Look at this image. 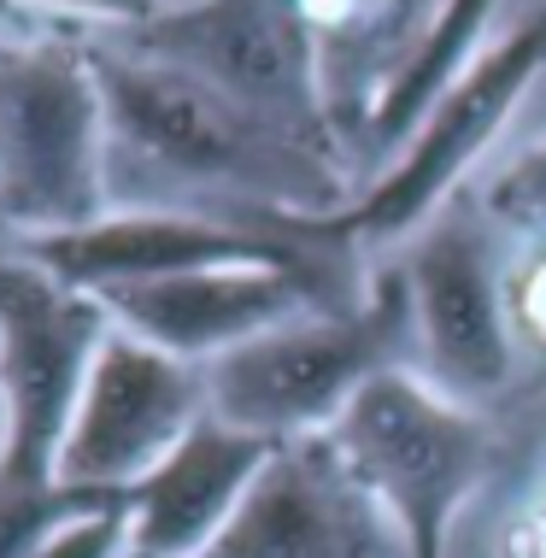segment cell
Returning <instances> with one entry per match:
<instances>
[{"instance_id": "obj_8", "label": "cell", "mask_w": 546, "mask_h": 558, "mask_svg": "<svg viewBox=\"0 0 546 558\" xmlns=\"http://www.w3.org/2000/svg\"><path fill=\"white\" fill-rule=\"evenodd\" d=\"M118 48L189 71L253 118H265L270 130L347 165L324 118V88H317L312 0H182V7H159L147 24L124 29ZM347 177H353V165H347Z\"/></svg>"}, {"instance_id": "obj_11", "label": "cell", "mask_w": 546, "mask_h": 558, "mask_svg": "<svg viewBox=\"0 0 546 558\" xmlns=\"http://www.w3.org/2000/svg\"><path fill=\"white\" fill-rule=\"evenodd\" d=\"M359 289H341L336 277H312V270L288 265H230V270H189V277H159L135 282V289L95 294L124 336L159 347L189 365L247 347L253 336L277 329L312 306H347Z\"/></svg>"}, {"instance_id": "obj_9", "label": "cell", "mask_w": 546, "mask_h": 558, "mask_svg": "<svg viewBox=\"0 0 546 558\" xmlns=\"http://www.w3.org/2000/svg\"><path fill=\"white\" fill-rule=\"evenodd\" d=\"M201 417V365L159 353L112 324L83 376L77 412L59 447V488L88 494V500H130V488H142Z\"/></svg>"}, {"instance_id": "obj_16", "label": "cell", "mask_w": 546, "mask_h": 558, "mask_svg": "<svg viewBox=\"0 0 546 558\" xmlns=\"http://www.w3.org/2000/svg\"><path fill=\"white\" fill-rule=\"evenodd\" d=\"M130 553V506H100V511H83L71 518L65 530H53L36 553L24 558H124Z\"/></svg>"}, {"instance_id": "obj_15", "label": "cell", "mask_w": 546, "mask_h": 558, "mask_svg": "<svg viewBox=\"0 0 546 558\" xmlns=\"http://www.w3.org/2000/svg\"><path fill=\"white\" fill-rule=\"evenodd\" d=\"M476 206L488 213L499 235H518L523 247L546 241V142L529 147L476 189Z\"/></svg>"}, {"instance_id": "obj_12", "label": "cell", "mask_w": 546, "mask_h": 558, "mask_svg": "<svg viewBox=\"0 0 546 558\" xmlns=\"http://www.w3.org/2000/svg\"><path fill=\"white\" fill-rule=\"evenodd\" d=\"M270 452L277 441H259V435L206 412L171 459L142 488H130V547L154 558H201L230 530L253 482L265 476Z\"/></svg>"}, {"instance_id": "obj_20", "label": "cell", "mask_w": 546, "mask_h": 558, "mask_svg": "<svg viewBox=\"0 0 546 558\" xmlns=\"http://www.w3.org/2000/svg\"><path fill=\"white\" fill-rule=\"evenodd\" d=\"M124 558H154V553H135V547H130V553H124Z\"/></svg>"}, {"instance_id": "obj_13", "label": "cell", "mask_w": 546, "mask_h": 558, "mask_svg": "<svg viewBox=\"0 0 546 558\" xmlns=\"http://www.w3.org/2000/svg\"><path fill=\"white\" fill-rule=\"evenodd\" d=\"M435 12H441V0H312L324 118L336 130L353 177H359L364 124H371L388 77L405 65L423 29L435 24Z\"/></svg>"}, {"instance_id": "obj_4", "label": "cell", "mask_w": 546, "mask_h": 558, "mask_svg": "<svg viewBox=\"0 0 546 558\" xmlns=\"http://www.w3.org/2000/svg\"><path fill=\"white\" fill-rule=\"evenodd\" d=\"M112 213V142L95 41H0V230L19 247Z\"/></svg>"}, {"instance_id": "obj_17", "label": "cell", "mask_w": 546, "mask_h": 558, "mask_svg": "<svg viewBox=\"0 0 546 558\" xmlns=\"http://www.w3.org/2000/svg\"><path fill=\"white\" fill-rule=\"evenodd\" d=\"M506 294H511V324H518L523 353L546 359V241H535V247L506 270Z\"/></svg>"}, {"instance_id": "obj_2", "label": "cell", "mask_w": 546, "mask_h": 558, "mask_svg": "<svg viewBox=\"0 0 546 558\" xmlns=\"http://www.w3.org/2000/svg\"><path fill=\"white\" fill-rule=\"evenodd\" d=\"M106 329L95 294L65 289L24 247H0V558H24L71 518L118 506L59 488V447Z\"/></svg>"}, {"instance_id": "obj_19", "label": "cell", "mask_w": 546, "mask_h": 558, "mask_svg": "<svg viewBox=\"0 0 546 558\" xmlns=\"http://www.w3.org/2000/svg\"><path fill=\"white\" fill-rule=\"evenodd\" d=\"M19 19H24V7H19V0H0V29H12Z\"/></svg>"}, {"instance_id": "obj_3", "label": "cell", "mask_w": 546, "mask_h": 558, "mask_svg": "<svg viewBox=\"0 0 546 558\" xmlns=\"http://www.w3.org/2000/svg\"><path fill=\"white\" fill-rule=\"evenodd\" d=\"M412 371V306L400 265L376 270L347 306H312L201 365L206 412L259 441L329 435L371 383Z\"/></svg>"}, {"instance_id": "obj_7", "label": "cell", "mask_w": 546, "mask_h": 558, "mask_svg": "<svg viewBox=\"0 0 546 558\" xmlns=\"http://www.w3.org/2000/svg\"><path fill=\"white\" fill-rule=\"evenodd\" d=\"M546 71V12L518 24L511 36H499L488 53L470 65V77L417 124V135L393 154L383 171L371 177L353 206L329 218H306L312 235H324L329 247H405L441 206L464 194L470 165L494 147V135L506 130V118L518 112V100L535 88Z\"/></svg>"}, {"instance_id": "obj_18", "label": "cell", "mask_w": 546, "mask_h": 558, "mask_svg": "<svg viewBox=\"0 0 546 558\" xmlns=\"http://www.w3.org/2000/svg\"><path fill=\"white\" fill-rule=\"evenodd\" d=\"M19 7H53V12H88V19H112V24H147L159 12V0H19Z\"/></svg>"}, {"instance_id": "obj_6", "label": "cell", "mask_w": 546, "mask_h": 558, "mask_svg": "<svg viewBox=\"0 0 546 558\" xmlns=\"http://www.w3.org/2000/svg\"><path fill=\"white\" fill-rule=\"evenodd\" d=\"M336 441L388 511L405 558H452V530L494 464L488 417L435 395L417 371H393L347 405Z\"/></svg>"}, {"instance_id": "obj_10", "label": "cell", "mask_w": 546, "mask_h": 558, "mask_svg": "<svg viewBox=\"0 0 546 558\" xmlns=\"http://www.w3.org/2000/svg\"><path fill=\"white\" fill-rule=\"evenodd\" d=\"M201 558H405L336 429L282 441L265 476Z\"/></svg>"}, {"instance_id": "obj_5", "label": "cell", "mask_w": 546, "mask_h": 558, "mask_svg": "<svg viewBox=\"0 0 546 558\" xmlns=\"http://www.w3.org/2000/svg\"><path fill=\"white\" fill-rule=\"evenodd\" d=\"M506 270L499 230L476 206V194L441 206L400 253L405 306H412V371L435 395L482 417H494V405L523 376Z\"/></svg>"}, {"instance_id": "obj_1", "label": "cell", "mask_w": 546, "mask_h": 558, "mask_svg": "<svg viewBox=\"0 0 546 558\" xmlns=\"http://www.w3.org/2000/svg\"><path fill=\"white\" fill-rule=\"evenodd\" d=\"M95 77L106 95L112 183L118 171H130L135 183L177 189L165 213L288 223L353 206L359 183L347 177V165L270 130L265 118L189 71L130 53L118 41H95Z\"/></svg>"}, {"instance_id": "obj_14", "label": "cell", "mask_w": 546, "mask_h": 558, "mask_svg": "<svg viewBox=\"0 0 546 558\" xmlns=\"http://www.w3.org/2000/svg\"><path fill=\"white\" fill-rule=\"evenodd\" d=\"M494 12H499V0H441L435 24L423 29L417 48L405 53V65L388 77L383 100H376V112H371V124H364L359 189L371 183V177L383 171L405 142H412L423 118L441 107L452 88L470 77V65L488 53L482 41H488V29H494Z\"/></svg>"}]
</instances>
